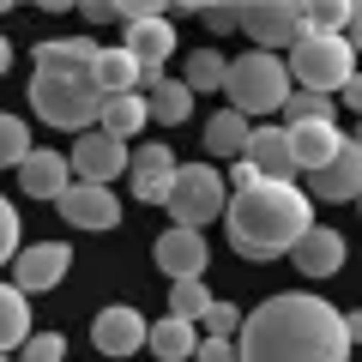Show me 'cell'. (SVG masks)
I'll list each match as a JSON object with an SVG mask.
<instances>
[{"mask_svg":"<svg viewBox=\"0 0 362 362\" xmlns=\"http://www.w3.org/2000/svg\"><path fill=\"white\" fill-rule=\"evenodd\" d=\"M356 326V314H338L326 296L290 290L235 326V362H350Z\"/></svg>","mask_w":362,"mask_h":362,"instance_id":"1","label":"cell"},{"mask_svg":"<svg viewBox=\"0 0 362 362\" xmlns=\"http://www.w3.org/2000/svg\"><path fill=\"white\" fill-rule=\"evenodd\" d=\"M230 211V247L242 259H278L296 247V235L314 223V206L296 181H254L223 199Z\"/></svg>","mask_w":362,"mask_h":362,"instance_id":"2","label":"cell"},{"mask_svg":"<svg viewBox=\"0 0 362 362\" xmlns=\"http://www.w3.org/2000/svg\"><path fill=\"white\" fill-rule=\"evenodd\" d=\"M290 90H314V97H332L356 78V42L350 37H326V30H302L290 42Z\"/></svg>","mask_w":362,"mask_h":362,"instance_id":"3","label":"cell"},{"mask_svg":"<svg viewBox=\"0 0 362 362\" xmlns=\"http://www.w3.org/2000/svg\"><path fill=\"white\" fill-rule=\"evenodd\" d=\"M223 90H230V109L235 115H278L290 97V73H284V54H235L230 61V78H223Z\"/></svg>","mask_w":362,"mask_h":362,"instance_id":"4","label":"cell"},{"mask_svg":"<svg viewBox=\"0 0 362 362\" xmlns=\"http://www.w3.org/2000/svg\"><path fill=\"white\" fill-rule=\"evenodd\" d=\"M30 103L49 127H66V133H85L97 127L103 115V90L90 78H54V73H30Z\"/></svg>","mask_w":362,"mask_h":362,"instance_id":"5","label":"cell"},{"mask_svg":"<svg viewBox=\"0 0 362 362\" xmlns=\"http://www.w3.org/2000/svg\"><path fill=\"white\" fill-rule=\"evenodd\" d=\"M223 175L211 163H181L175 169V187H169V223L175 230H206L211 218H223Z\"/></svg>","mask_w":362,"mask_h":362,"instance_id":"6","label":"cell"},{"mask_svg":"<svg viewBox=\"0 0 362 362\" xmlns=\"http://www.w3.org/2000/svg\"><path fill=\"white\" fill-rule=\"evenodd\" d=\"M235 25L254 37L259 54H284L290 42L308 30V25H302V6H296V0H254V6H242V13H235Z\"/></svg>","mask_w":362,"mask_h":362,"instance_id":"7","label":"cell"},{"mask_svg":"<svg viewBox=\"0 0 362 362\" xmlns=\"http://www.w3.org/2000/svg\"><path fill=\"white\" fill-rule=\"evenodd\" d=\"M66 266H73V247H66V242L18 247V254H13V290H18V296H42V290H54L66 278Z\"/></svg>","mask_w":362,"mask_h":362,"instance_id":"8","label":"cell"},{"mask_svg":"<svg viewBox=\"0 0 362 362\" xmlns=\"http://www.w3.org/2000/svg\"><path fill=\"white\" fill-rule=\"evenodd\" d=\"M356 187H362V145L344 133V145L332 151V163L314 169L302 194H308V206H314V199H326V206H350V199H356Z\"/></svg>","mask_w":362,"mask_h":362,"instance_id":"9","label":"cell"},{"mask_svg":"<svg viewBox=\"0 0 362 362\" xmlns=\"http://www.w3.org/2000/svg\"><path fill=\"white\" fill-rule=\"evenodd\" d=\"M66 169H73L78 181H90V187H109V181L127 175V145L90 127V133H78V145H73V157H66Z\"/></svg>","mask_w":362,"mask_h":362,"instance_id":"10","label":"cell"},{"mask_svg":"<svg viewBox=\"0 0 362 362\" xmlns=\"http://www.w3.org/2000/svg\"><path fill=\"white\" fill-rule=\"evenodd\" d=\"M127 169H133V199H139V206H163L181 163H175V151H169L163 139H151V145H139V151H127Z\"/></svg>","mask_w":362,"mask_h":362,"instance_id":"11","label":"cell"},{"mask_svg":"<svg viewBox=\"0 0 362 362\" xmlns=\"http://www.w3.org/2000/svg\"><path fill=\"white\" fill-rule=\"evenodd\" d=\"M54 206H61V218L73 223V230H115V223H121V199H115V187L66 181V194L54 199Z\"/></svg>","mask_w":362,"mask_h":362,"instance_id":"12","label":"cell"},{"mask_svg":"<svg viewBox=\"0 0 362 362\" xmlns=\"http://www.w3.org/2000/svg\"><path fill=\"white\" fill-rule=\"evenodd\" d=\"M206 259H211V247H206V235H199V230H175V223H169V230L157 235V266H163L169 284L199 278V272H206Z\"/></svg>","mask_w":362,"mask_h":362,"instance_id":"13","label":"cell"},{"mask_svg":"<svg viewBox=\"0 0 362 362\" xmlns=\"http://www.w3.org/2000/svg\"><path fill=\"white\" fill-rule=\"evenodd\" d=\"M145 314L139 308H127V302H115V308H103L97 314V326H90V344L103 350V356H133V350L145 344Z\"/></svg>","mask_w":362,"mask_h":362,"instance_id":"14","label":"cell"},{"mask_svg":"<svg viewBox=\"0 0 362 362\" xmlns=\"http://www.w3.org/2000/svg\"><path fill=\"white\" fill-rule=\"evenodd\" d=\"M242 163L254 169L259 181H296V163H290V139H284V127H247Z\"/></svg>","mask_w":362,"mask_h":362,"instance_id":"15","label":"cell"},{"mask_svg":"<svg viewBox=\"0 0 362 362\" xmlns=\"http://www.w3.org/2000/svg\"><path fill=\"white\" fill-rule=\"evenodd\" d=\"M290 259H296L302 278H332V272L344 266V235H338V230H320V223H308V230L296 235V247H290Z\"/></svg>","mask_w":362,"mask_h":362,"instance_id":"16","label":"cell"},{"mask_svg":"<svg viewBox=\"0 0 362 362\" xmlns=\"http://www.w3.org/2000/svg\"><path fill=\"white\" fill-rule=\"evenodd\" d=\"M290 139V163H296V175H314V169L332 163V151L344 145V133L332 127V121H308V127H284Z\"/></svg>","mask_w":362,"mask_h":362,"instance_id":"17","label":"cell"},{"mask_svg":"<svg viewBox=\"0 0 362 362\" xmlns=\"http://www.w3.org/2000/svg\"><path fill=\"white\" fill-rule=\"evenodd\" d=\"M121 49H127L139 66H163L169 54H175V25H169L163 13L133 18V25H127V42H121Z\"/></svg>","mask_w":362,"mask_h":362,"instance_id":"18","label":"cell"},{"mask_svg":"<svg viewBox=\"0 0 362 362\" xmlns=\"http://www.w3.org/2000/svg\"><path fill=\"white\" fill-rule=\"evenodd\" d=\"M90 61H97L90 37H54L37 49V73H54V78H90Z\"/></svg>","mask_w":362,"mask_h":362,"instance_id":"19","label":"cell"},{"mask_svg":"<svg viewBox=\"0 0 362 362\" xmlns=\"http://www.w3.org/2000/svg\"><path fill=\"white\" fill-rule=\"evenodd\" d=\"M66 181H73V169H66L61 151H30L25 163H18V187H25L30 199H61Z\"/></svg>","mask_w":362,"mask_h":362,"instance_id":"20","label":"cell"},{"mask_svg":"<svg viewBox=\"0 0 362 362\" xmlns=\"http://www.w3.org/2000/svg\"><path fill=\"white\" fill-rule=\"evenodd\" d=\"M90 85L103 90V97H139V61H133L127 49H97Z\"/></svg>","mask_w":362,"mask_h":362,"instance_id":"21","label":"cell"},{"mask_svg":"<svg viewBox=\"0 0 362 362\" xmlns=\"http://www.w3.org/2000/svg\"><path fill=\"white\" fill-rule=\"evenodd\" d=\"M145 344H151V356L157 362H194V350H199V326H187V320H151L145 326Z\"/></svg>","mask_w":362,"mask_h":362,"instance_id":"22","label":"cell"},{"mask_svg":"<svg viewBox=\"0 0 362 362\" xmlns=\"http://www.w3.org/2000/svg\"><path fill=\"white\" fill-rule=\"evenodd\" d=\"M145 97H103V115H97V133H109V139H121L127 145V133H139L145 127Z\"/></svg>","mask_w":362,"mask_h":362,"instance_id":"23","label":"cell"},{"mask_svg":"<svg viewBox=\"0 0 362 362\" xmlns=\"http://www.w3.org/2000/svg\"><path fill=\"white\" fill-rule=\"evenodd\" d=\"M25 338H30V302L18 296L13 284H0V356L18 350Z\"/></svg>","mask_w":362,"mask_h":362,"instance_id":"24","label":"cell"},{"mask_svg":"<svg viewBox=\"0 0 362 362\" xmlns=\"http://www.w3.org/2000/svg\"><path fill=\"white\" fill-rule=\"evenodd\" d=\"M187 109H194V90L181 85V78H163V85H151V103H145V115L163 121V127H181L187 121Z\"/></svg>","mask_w":362,"mask_h":362,"instance_id":"25","label":"cell"},{"mask_svg":"<svg viewBox=\"0 0 362 362\" xmlns=\"http://www.w3.org/2000/svg\"><path fill=\"white\" fill-rule=\"evenodd\" d=\"M242 145H247V121L235 115V109H218V115L206 121V151L211 157H242Z\"/></svg>","mask_w":362,"mask_h":362,"instance_id":"26","label":"cell"},{"mask_svg":"<svg viewBox=\"0 0 362 362\" xmlns=\"http://www.w3.org/2000/svg\"><path fill=\"white\" fill-rule=\"evenodd\" d=\"M211 308V290H206V278H181V284H169V320H187V326H199V314Z\"/></svg>","mask_w":362,"mask_h":362,"instance_id":"27","label":"cell"},{"mask_svg":"<svg viewBox=\"0 0 362 362\" xmlns=\"http://www.w3.org/2000/svg\"><path fill=\"white\" fill-rule=\"evenodd\" d=\"M223 78H230V61H223L218 49H194L187 54V78H181L187 90H223Z\"/></svg>","mask_w":362,"mask_h":362,"instance_id":"28","label":"cell"},{"mask_svg":"<svg viewBox=\"0 0 362 362\" xmlns=\"http://www.w3.org/2000/svg\"><path fill=\"white\" fill-rule=\"evenodd\" d=\"M30 151H37V145H30V127H25L18 115H6V109H0V169H18Z\"/></svg>","mask_w":362,"mask_h":362,"instance_id":"29","label":"cell"},{"mask_svg":"<svg viewBox=\"0 0 362 362\" xmlns=\"http://www.w3.org/2000/svg\"><path fill=\"white\" fill-rule=\"evenodd\" d=\"M278 115H284V127H308V121H332V97H314V90H290Z\"/></svg>","mask_w":362,"mask_h":362,"instance_id":"30","label":"cell"},{"mask_svg":"<svg viewBox=\"0 0 362 362\" xmlns=\"http://www.w3.org/2000/svg\"><path fill=\"white\" fill-rule=\"evenodd\" d=\"M61 356H66L61 332H30L25 344H18V362H61Z\"/></svg>","mask_w":362,"mask_h":362,"instance_id":"31","label":"cell"},{"mask_svg":"<svg viewBox=\"0 0 362 362\" xmlns=\"http://www.w3.org/2000/svg\"><path fill=\"white\" fill-rule=\"evenodd\" d=\"M199 326H206V338H235V326H242V314H235L230 302H218V296H211V308L199 314Z\"/></svg>","mask_w":362,"mask_h":362,"instance_id":"32","label":"cell"},{"mask_svg":"<svg viewBox=\"0 0 362 362\" xmlns=\"http://www.w3.org/2000/svg\"><path fill=\"white\" fill-rule=\"evenodd\" d=\"M18 254V211H13V199L0 194V266Z\"/></svg>","mask_w":362,"mask_h":362,"instance_id":"33","label":"cell"},{"mask_svg":"<svg viewBox=\"0 0 362 362\" xmlns=\"http://www.w3.org/2000/svg\"><path fill=\"white\" fill-rule=\"evenodd\" d=\"M194 362H235V338H199Z\"/></svg>","mask_w":362,"mask_h":362,"instance_id":"34","label":"cell"},{"mask_svg":"<svg viewBox=\"0 0 362 362\" xmlns=\"http://www.w3.org/2000/svg\"><path fill=\"white\" fill-rule=\"evenodd\" d=\"M235 13H242V6H223V0H211V6H199V18H206L211 30H235Z\"/></svg>","mask_w":362,"mask_h":362,"instance_id":"35","label":"cell"},{"mask_svg":"<svg viewBox=\"0 0 362 362\" xmlns=\"http://www.w3.org/2000/svg\"><path fill=\"white\" fill-rule=\"evenodd\" d=\"M254 181H259V175H254V169L242 163V157H235V163H230V181H223V194H230V187L242 194V187H254Z\"/></svg>","mask_w":362,"mask_h":362,"instance_id":"36","label":"cell"},{"mask_svg":"<svg viewBox=\"0 0 362 362\" xmlns=\"http://www.w3.org/2000/svg\"><path fill=\"white\" fill-rule=\"evenodd\" d=\"M6 66H13V42L0 37V73H6Z\"/></svg>","mask_w":362,"mask_h":362,"instance_id":"37","label":"cell"},{"mask_svg":"<svg viewBox=\"0 0 362 362\" xmlns=\"http://www.w3.org/2000/svg\"><path fill=\"white\" fill-rule=\"evenodd\" d=\"M0 362H6V356H0Z\"/></svg>","mask_w":362,"mask_h":362,"instance_id":"38","label":"cell"}]
</instances>
